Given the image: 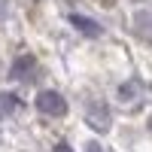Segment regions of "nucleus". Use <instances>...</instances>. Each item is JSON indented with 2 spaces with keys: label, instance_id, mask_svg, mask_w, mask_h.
<instances>
[{
  "label": "nucleus",
  "instance_id": "obj_3",
  "mask_svg": "<svg viewBox=\"0 0 152 152\" xmlns=\"http://www.w3.org/2000/svg\"><path fill=\"white\" fill-rule=\"evenodd\" d=\"M37 70V61L31 58V55H21V58H15L12 61V67H9V79H34V73Z\"/></svg>",
  "mask_w": 152,
  "mask_h": 152
},
{
  "label": "nucleus",
  "instance_id": "obj_7",
  "mask_svg": "<svg viewBox=\"0 0 152 152\" xmlns=\"http://www.w3.org/2000/svg\"><path fill=\"white\" fill-rule=\"evenodd\" d=\"M134 24H137V31H140L143 37H152V12H137Z\"/></svg>",
  "mask_w": 152,
  "mask_h": 152
},
{
  "label": "nucleus",
  "instance_id": "obj_5",
  "mask_svg": "<svg viewBox=\"0 0 152 152\" xmlns=\"http://www.w3.org/2000/svg\"><path fill=\"white\" fill-rule=\"evenodd\" d=\"M15 110H21V100H18V94H9V91H3V94H0V119L12 116Z\"/></svg>",
  "mask_w": 152,
  "mask_h": 152
},
{
  "label": "nucleus",
  "instance_id": "obj_9",
  "mask_svg": "<svg viewBox=\"0 0 152 152\" xmlns=\"http://www.w3.org/2000/svg\"><path fill=\"white\" fill-rule=\"evenodd\" d=\"M55 152H73V149H70L67 143H55Z\"/></svg>",
  "mask_w": 152,
  "mask_h": 152
},
{
  "label": "nucleus",
  "instance_id": "obj_4",
  "mask_svg": "<svg viewBox=\"0 0 152 152\" xmlns=\"http://www.w3.org/2000/svg\"><path fill=\"white\" fill-rule=\"evenodd\" d=\"M70 24H73L79 34H85V37H100V34H104V28H100L97 21H91L88 15H79V12H73V15H70Z\"/></svg>",
  "mask_w": 152,
  "mask_h": 152
},
{
  "label": "nucleus",
  "instance_id": "obj_10",
  "mask_svg": "<svg viewBox=\"0 0 152 152\" xmlns=\"http://www.w3.org/2000/svg\"><path fill=\"white\" fill-rule=\"evenodd\" d=\"M0 18H3V0H0Z\"/></svg>",
  "mask_w": 152,
  "mask_h": 152
},
{
  "label": "nucleus",
  "instance_id": "obj_2",
  "mask_svg": "<svg viewBox=\"0 0 152 152\" xmlns=\"http://www.w3.org/2000/svg\"><path fill=\"white\" fill-rule=\"evenodd\" d=\"M85 122L91 125L94 131H110V125H113V113L110 107L104 104V100H88V107H85Z\"/></svg>",
  "mask_w": 152,
  "mask_h": 152
},
{
  "label": "nucleus",
  "instance_id": "obj_11",
  "mask_svg": "<svg viewBox=\"0 0 152 152\" xmlns=\"http://www.w3.org/2000/svg\"><path fill=\"white\" fill-rule=\"evenodd\" d=\"M149 128H152V116H149Z\"/></svg>",
  "mask_w": 152,
  "mask_h": 152
},
{
  "label": "nucleus",
  "instance_id": "obj_8",
  "mask_svg": "<svg viewBox=\"0 0 152 152\" xmlns=\"http://www.w3.org/2000/svg\"><path fill=\"white\" fill-rule=\"evenodd\" d=\"M85 152H104V149H100V143L91 140V143H85Z\"/></svg>",
  "mask_w": 152,
  "mask_h": 152
},
{
  "label": "nucleus",
  "instance_id": "obj_6",
  "mask_svg": "<svg viewBox=\"0 0 152 152\" xmlns=\"http://www.w3.org/2000/svg\"><path fill=\"white\" fill-rule=\"evenodd\" d=\"M140 82H137V79H131V82H122L119 85V97L122 100H137V94H140Z\"/></svg>",
  "mask_w": 152,
  "mask_h": 152
},
{
  "label": "nucleus",
  "instance_id": "obj_1",
  "mask_svg": "<svg viewBox=\"0 0 152 152\" xmlns=\"http://www.w3.org/2000/svg\"><path fill=\"white\" fill-rule=\"evenodd\" d=\"M37 110L43 113V116H52V119H61L67 113V100L61 91H52V88H43L40 94H37Z\"/></svg>",
  "mask_w": 152,
  "mask_h": 152
}]
</instances>
